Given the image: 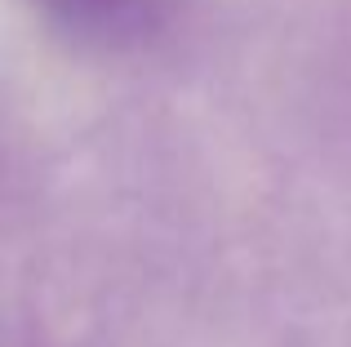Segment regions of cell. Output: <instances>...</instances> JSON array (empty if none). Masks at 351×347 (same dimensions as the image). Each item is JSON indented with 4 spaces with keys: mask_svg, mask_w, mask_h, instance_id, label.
<instances>
[{
    "mask_svg": "<svg viewBox=\"0 0 351 347\" xmlns=\"http://www.w3.org/2000/svg\"><path fill=\"white\" fill-rule=\"evenodd\" d=\"M40 18L76 45H134L165 18L169 0H36Z\"/></svg>",
    "mask_w": 351,
    "mask_h": 347,
    "instance_id": "obj_1",
    "label": "cell"
}]
</instances>
